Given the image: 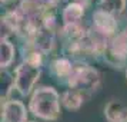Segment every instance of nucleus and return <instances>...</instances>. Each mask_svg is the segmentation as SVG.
Segmentation results:
<instances>
[{"label": "nucleus", "mask_w": 127, "mask_h": 122, "mask_svg": "<svg viewBox=\"0 0 127 122\" xmlns=\"http://www.w3.org/2000/svg\"><path fill=\"white\" fill-rule=\"evenodd\" d=\"M84 13H86V7L83 6V4L76 3V1H69L63 7V12H62L63 24L80 23V22H83Z\"/></svg>", "instance_id": "1a4fd4ad"}, {"label": "nucleus", "mask_w": 127, "mask_h": 122, "mask_svg": "<svg viewBox=\"0 0 127 122\" xmlns=\"http://www.w3.org/2000/svg\"><path fill=\"white\" fill-rule=\"evenodd\" d=\"M1 122H27L26 105L19 99L1 102Z\"/></svg>", "instance_id": "423d86ee"}, {"label": "nucleus", "mask_w": 127, "mask_h": 122, "mask_svg": "<svg viewBox=\"0 0 127 122\" xmlns=\"http://www.w3.org/2000/svg\"><path fill=\"white\" fill-rule=\"evenodd\" d=\"M126 6L127 0H97L96 9H101L121 20L126 13Z\"/></svg>", "instance_id": "9d476101"}, {"label": "nucleus", "mask_w": 127, "mask_h": 122, "mask_svg": "<svg viewBox=\"0 0 127 122\" xmlns=\"http://www.w3.org/2000/svg\"><path fill=\"white\" fill-rule=\"evenodd\" d=\"M104 62L113 68H124L127 65V37L123 30L110 39Z\"/></svg>", "instance_id": "20e7f679"}, {"label": "nucleus", "mask_w": 127, "mask_h": 122, "mask_svg": "<svg viewBox=\"0 0 127 122\" xmlns=\"http://www.w3.org/2000/svg\"><path fill=\"white\" fill-rule=\"evenodd\" d=\"M69 1H76V3H80V4H83L86 9L90 6V4H92V0H69Z\"/></svg>", "instance_id": "4468645a"}, {"label": "nucleus", "mask_w": 127, "mask_h": 122, "mask_svg": "<svg viewBox=\"0 0 127 122\" xmlns=\"http://www.w3.org/2000/svg\"><path fill=\"white\" fill-rule=\"evenodd\" d=\"M107 122H127V106L119 99H111L104 106Z\"/></svg>", "instance_id": "6e6552de"}, {"label": "nucleus", "mask_w": 127, "mask_h": 122, "mask_svg": "<svg viewBox=\"0 0 127 122\" xmlns=\"http://www.w3.org/2000/svg\"><path fill=\"white\" fill-rule=\"evenodd\" d=\"M100 82V73L94 66H90L84 60H74L73 70L69 75L67 81L64 82V85L69 89L80 92L87 99L98 91Z\"/></svg>", "instance_id": "f03ea898"}, {"label": "nucleus", "mask_w": 127, "mask_h": 122, "mask_svg": "<svg viewBox=\"0 0 127 122\" xmlns=\"http://www.w3.org/2000/svg\"><path fill=\"white\" fill-rule=\"evenodd\" d=\"M126 79H127V69H126Z\"/></svg>", "instance_id": "dca6fc26"}, {"label": "nucleus", "mask_w": 127, "mask_h": 122, "mask_svg": "<svg viewBox=\"0 0 127 122\" xmlns=\"http://www.w3.org/2000/svg\"><path fill=\"white\" fill-rule=\"evenodd\" d=\"M86 98L74 89H66L62 93V105L69 111H79L84 104Z\"/></svg>", "instance_id": "9b49d317"}, {"label": "nucleus", "mask_w": 127, "mask_h": 122, "mask_svg": "<svg viewBox=\"0 0 127 122\" xmlns=\"http://www.w3.org/2000/svg\"><path fill=\"white\" fill-rule=\"evenodd\" d=\"M121 30H123V32L126 33V37H127V22L124 23V26H123V29H121Z\"/></svg>", "instance_id": "2eb2a0df"}, {"label": "nucleus", "mask_w": 127, "mask_h": 122, "mask_svg": "<svg viewBox=\"0 0 127 122\" xmlns=\"http://www.w3.org/2000/svg\"><path fill=\"white\" fill-rule=\"evenodd\" d=\"M16 55V47L10 39H0V66L1 69H9L12 66Z\"/></svg>", "instance_id": "f8f14e48"}, {"label": "nucleus", "mask_w": 127, "mask_h": 122, "mask_svg": "<svg viewBox=\"0 0 127 122\" xmlns=\"http://www.w3.org/2000/svg\"><path fill=\"white\" fill-rule=\"evenodd\" d=\"M0 85H1V92H0V98L1 102H6L10 99L13 89H16V82H14V75L7 69H1L0 72Z\"/></svg>", "instance_id": "ddd939ff"}, {"label": "nucleus", "mask_w": 127, "mask_h": 122, "mask_svg": "<svg viewBox=\"0 0 127 122\" xmlns=\"http://www.w3.org/2000/svg\"><path fill=\"white\" fill-rule=\"evenodd\" d=\"M92 26L107 37H113L120 32V19L101 9H94L92 14Z\"/></svg>", "instance_id": "39448f33"}, {"label": "nucleus", "mask_w": 127, "mask_h": 122, "mask_svg": "<svg viewBox=\"0 0 127 122\" xmlns=\"http://www.w3.org/2000/svg\"><path fill=\"white\" fill-rule=\"evenodd\" d=\"M73 66H74L73 59L67 58V56H59V58H54L53 60H50L49 72H50V75L53 78L57 79L59 83L64 85V82L67 81L69 75L73 70Z\"/></svg>", "instance_id": "0eeeda50"}, {"label": "nucleus", "mask_w": 127, "mask_h": 122, "mask_svg": "<svg viewBox=\"0 0 127 122\" xmlns=\"http://www.w3.org/2000/svg\"><path fill=\"white\" fill-rule=\"evenodd\" d=\"M62 96L53 86H37L30 95L29 111L41 121H57L62 115Z\"/></svg>", "instance_id": "f257e3e1"}, {"label": "nucleus", "mask_w": 127, "mask_h": 122, "mask_svg": "<svg viewBox=\"0 0 127 122\" xmlns=\"http://www.w3.org/2000/svg\"><path fill=\"white\" fill-rule=\"evenodd\" d=\"M41 76V68L33 66L27 62H20L14 69L16 91L22 96H29L36 89V83Z\"/></svg>", "instance_id": "7ed1b4c3"}]
</instances>
